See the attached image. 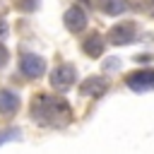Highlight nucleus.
<instances>
[{"instance_id":"1","label":"nucleus","mask_w":154,"mask_h":154,"mask_svg":"<svg viewBox=\"0 0 154 154\" xmlns=\"http://www.w3.org/2000/svg\"><path fill=\"white\" fill-rule=\"evenodd\" d=\"M128 87L135 89V91L154 89V70H140V72H132V75L128 77Z\"/></svg>"},{"instance_id":"9","label":"nucleus","mask_w":154,"mask_h":154,"mask_svg":"<svg viewBox=\"0 0 154 154\" xmlns=\"http://www.w3.org/2000/svg\"><path fill=\"white\" fill-rule=\"evenodd\" d=\"M5 34H7V24H5V22H0V41L5 38Z\"/></svg>"},{"instance_id":"7","label":"nucleus","mask_w":154,"mask_h":154,"mask_svg":"<svg viewBox=\"0 0 154 154\" xmlns=\"http://www.w3.org/2000/svg\"><path fill=\"white\" fill-rule=\"evenodd\" d=\"M103 7H106V12H108V14H120V12H125V10H128V5H125L123 0H106V5H103Z\"/></svg>"},{"instance_id":"8","label":"nucleus","mask_w":154,"mask_h":154,"mask_svg":"<svg viewBox=\"0 0 154 154\" xmlns=\"http://www.w3.org/2000/svg\"><path fill=\"white\" fill-rule=\"evenodd\" d=\"M128 34H130V26H118V29H113V41L125 43V41H130Z\"/></svg>"},{"instance_id":"5","label":"nucleus","mask_w":154,"mask_h":154,"mask_svg":"<svg viewBox=\"0 0 154 154\" xmlns=\"http://www.w3.org/2000/svg\"><path fill=\"white\" fill-rule=\"evenodd\" d=\"M65 24H67V29H70V31H79V29H84V24H87L84 12H82V10H77V7H72V10L65 14Z\"/></svg>"},{"instance_id":"2","label":"nucleus","mask_w":154,"mask_h":154,"mask_svg":"<svg viewBox=\"0 0 154 154\" xmlns=\"http://www.w3.org/2000/svg\"><path fill=\"white\" fill-rule=\"evenodd\" d=\"M43 67H46V65H43V60H41L38 55H31V53H29V55H24V58H22V63H19V70H22V75H24V77H38V75L43 72Z\"/></svg>"},{"instance_id":"4","label":"nucleus","mask_w":154,"mask_h":154,"mask_svg":"<svg viewBox=\"0 0 154 154\" xmlns=\"http://www.w3.org/2000/svg\"><path fill=\"white\" fill-rule=\"evenodd\" d=\"M17 106H19V96L14 91H10V89L0 91V113H14Z\"/></svg>"},{"instance_id":"3","label":"nucleus","mask_w":154,"mask_h":154,"mask_svg":"<svg viewBox=\"0 0 154 154\" xmlns=\"http://www.w3.org/2000/svg\"><path fill=\"white\" fill-rule=\"evenodd\" d=\"M72 79H75L72 65H60V67H55V70H53V77H51L53 87H58V89H67V87L72 84Z\"/></svg>"},{"instance_id":"6","label":"nucleus","mask_w":154,"mask_h":154,"mask_svg":"<svg viewBox=\"0 0 154 154\" xmlns=\"http://www.w3.org/2000/svg\"><path fill=\"white\" fill-rule=\"evenodd\" d=\"M84 51H87L89 55H99V53L103 51V43H101V38H99V36H89V41L84 43Z\"/></svg>"}]
</instances>
